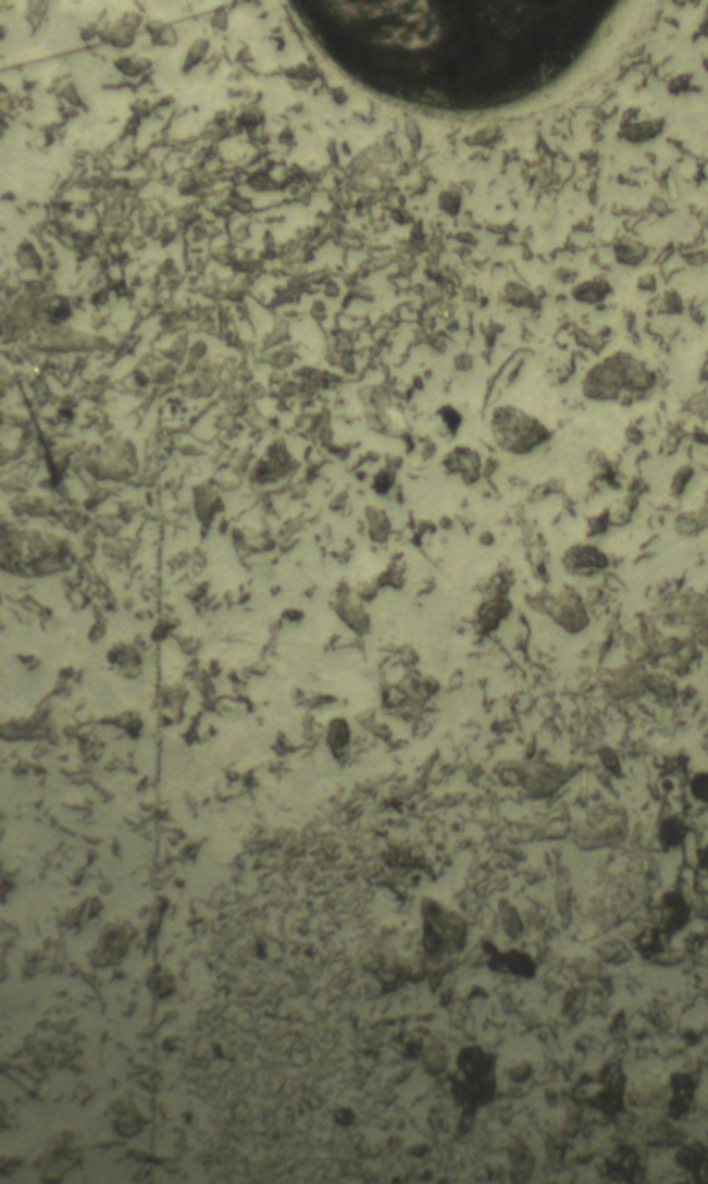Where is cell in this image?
<instances>
[{"instance_id": "obj_2", "label": "cell", "mask_w": 708, "mask_h": 1184, "mask_svg": "<svg viewBox=\"0 0 708 1184\" xmlns=\"http://www.w3.org/2000/svg\"><path fill=\"white\" fill-rule=\"evenodd\" d=\"M605 295V291L600 288L598 284H585L574 291V296H577L580 300H587V303H595Z\"/></svg>"}, {"instance_id": "obj_1", "label": "cell", "mask_w": 708, "mask_h": 1184, "mask_svg": "<svg viewBox=\"0 0 708 1184\" xmlns=\"http://www.w3.org/2000/svg\"><path fill=\"white\" fill-rule=\"evenodd\" d=\"M498 441L506 446L530 447L543 437V427L517 408H498L493 420Z\"/></svg>"}]
</instances>
